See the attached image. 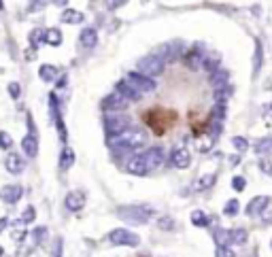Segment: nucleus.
I'll use <instances>...</instances> for the list:
<instances>
[{
	"instance_id": "6ab92c4d",
	"label": "nucleus",
	"mask_w": 272,
	"mask_h": 257,
	"mask_svg": "<svg viewBox=\"0 0 272 257\" xmlns=\"http://www.w3.org/2000/svg\"><path fill=\"white\" fill-rule=\"evenodd\" d=\"M223 213L228 217H236L238 213H241V204H238V200H228V202H225Z\"/></svg>"
},
{
	"instance_id": "0eeeda50",
	"label": "nucleus",
	"mask_w": 272,
	"mask_h": 257,
	"mask_svg": "<svg viewBox=\"0 0 272 257\" xmlns=\"http://www.w3.org/2000/svg\"><path fill=\"white\" fill-rule=\"evenodd\" d=\"M272 200H270V198L268 196H255L253 198V200H251L249 204H247V208H245V210H247V215L249 217H255V215H262V210L264 208H266L268 206V204H270Z\"/></svg>"
},
{
	"instance_id": "a211bd4d",
	"label": "nucleus",
	"mask_w": 272,
	"mask_h": 257,
	"mask_svg": "<svg viewBox=\"0 0 272 257\" xmlns=\"http://www.w3.org/2000/svg\"><path fill=\"white\" fill-rule=\"evenodd\" d=\"M249 240V234H247V230H243V228H238V230H232V242L234 245H245V242Z\"/></svg>"
},
{
	"instance_id": "2f4dec72",
	"label": "nucleus",
	"mask_w": 272,
	"mask_h": 257,
	"mask_svg": "<svg viewBox=\"0 0 272 257\" xmlns=\"http://www.w3.org/2000/svg\"><path fill=\"white\" fill-rule=\"evenodd\" d=\"M0 257H2V247H0Z\"/></svg>"
},
{
	"instance_id": "6e6552de",
	"label": "nucleus",
	"mask_w": 272,
	"mask_h": 257,
	"mask_svg": "<svg viewBox=\"0 0 272 257\" xmlns=\"http://www.w3.org/2000/svg\"><path fill=\"white\" fill-rule=\"evenodd\" d=\"M83 206H85V194H83V191H70L66 196V208L68 210L77 213V210H81Z\"/></svg>"
},
{
	"instance_id": "bb28decb",
	"label": "nucleus",
	"mask_w": 272,
	"mask_h": 257,
	"mask_svg": "<svg viewBox=\"0 0 272 257\" xmlns=\"http://www.w3.org/2000/svg\"><path fill=\"white\" fill-rule=\"evenodd\" d=\"M262 217H264V221H266V223H272V208H270V204L262 210Z\"/></svg>"
},
{
	"instance_id": "9d476101",
	"label": "nucleus",
	"mask_w": 272,
	"mask_h": 257,
	"mask_svg": "<svg viewBox=\"0 0 272 257\" xmlns=\"http://www.w3.org/2000/svg\"><path fill=\"white\" fill-rule=\"evenodd\" d=\"M170 162H172V166H174V168H179V170H185L187 166L191 164V155H190V153H187L185 149H177V151L172 153Z\"/></svg>"
},
{
	"instance_id": "cd10ccee",
	"label": "nucleus",
	"mask_w": 272,
	"mask_h": 257,
	"mask_svg": "<svg viewBox=\"0 0 272 257\" xmlns=\"http://www.w3.org/2000/svg\"><path fill=\"white\" fill-rule=\"evenodd\" d=\"M64 19H66V22H79L81 15H79V13H66V15H64Z\"/></svg>"
},
{
	"instance_id": "2eb2a0df",
	"label": "nucleus",
	"mask_w": 272,
	"mask_h": 257,
	"mask_svg": "<svg viewBox=\"0 0 272 257\" xmlns=\"http://www.w3.org/2000/svg\"><path fill=\"white\" fill-rule=\"evenodd\" d=\"M215 242H217V247L219 245H230L232 242V230H217L215 232Z\"/></svg>"
},
{
	"instance_id": "423d86ee",
	"label": "nucleus",
	"mask_w": 272,
	"mask_h": 257,
	"mask_svg": "<svg viewBox=\"0 0 272 257\" xmlns=\"http://www.w3.org/2000/svg\"><path fill=\"white\" fill-rule=\"evenodd\" d=\"M126 128H128V117H124V115H111V117H107L109 134H121Z\"/></svg>"
},
{
	"instance_id": "f257e3e1",
	"label": "nucleus",
	"mask_w": 272,
	"mask_h": 257,
	"mask_svg": "<svg viewBox=\"0 0 272 257\" xmlns=\"http://www.w3.org/2000/svg\"><path fill=\"white\" fill-rule=\"evenodd\" d=\"M119 217L128 223H134V226H145V223L151 219L155 208L149 206V204H132V206H124L117 210Z\"/></svg>"
},
{
	"instance_id": "ddd939ff",
	"label": "nucleus",
	"mask_w": 272,
	"mask_h": 257,
	"mask_svg": "<svg viewBox=\"0 0 272 257\" xmlns=\"http://www.w3.org/2000/svg\"><path fill=\"white\" fill-rule=\"evenodd\" d=\"M22 149L26 151V155H28V157H34L36 151H38L36 138H34V136H26V138L22 140Z\"/></svg>"
},
{
	"instance_id": "1a4fd4ad",
	"label": "nucleus",
	"mask_w": 272,
	"mask_h": 257,
	"mask_svg": "<svg viewBox=\"0 0 272 257\" xmlns=\"http://www.w3.org/2000/svg\"><path fill=\"white\" fill-rule=\"evenodd\" d=\"M22 198V187L19 185H6V187L0 189V200L6 204H13Z\"/></svg>"
},
{
	"instance_id": "5701e85b",
	"label": "nucleus",
	"mask_w": 272,
	"mask_h": 257,
	"mask_svg": "<svg viewBox=\"0 0 272 257\" xmlns=\"http://www.w3.org/2000/svg\"><path fill=\"white\" fill-rule=\"evenodd\" d=\"M83 45H87V47H92V45L96 43V36H94V32L92 30H87V32H83Z\"/></svg>"
},
{
	"instance_id": "7c9ffc66",
	"label": "nucleus",
	"mask_w": 272,
	"mask_h": 257,
	"mask_svg": "<svg viewBox=\"0 0 272 257\" xmlns=\"http://www.w3.org/2000/svg\"><path fill=\"white\" fill-rule=\"evenodd\" d=\"M6 226H9V219H4V217H2V219H0V232H2Z\"/></svg>"
},
{
	"instance_id": "473e14b6",
	"label": "nucleus",
	"mask_w": 272,
	"mask_h": 257,
	"mask_svg": "<svg viewBox=\"0 0 272 257\" xmlns=\"http://www.w3.org/2000/svg\"><path fill=\"white\" fill-rule=\"evenodd\" d=\"M270 249H272V240H270Z\"/></svg>"
},
{
	"instance_id": "dca6fc26",
	"label": "nucleus",
	"mask_w": 272,
	"mask_h": 257,
	"mask_svg": "<svg viewBox=\"0 0 272 257\" xmlns=\"http://www.w3.org/2000/svg\"><path fill=\"white\" fill-rule=\"evenodd\" d=\"M155 223H158V228H160V230H164V232H170V230L177 228V223H174V219H172V217H168V215H162Z\"/></svg>"
},
{
	"instance_id": "c85d7f7f",
	"label": "nucleus",
	"mask_w": 272,
	"mask_h": 257,
	"mask_svg": "<svg viewBox=\"0 0 272 257\" xmlns=\"http://www.w3.org/2000/svg\"><path fill=\"white\" fill-rule=\"evenodd\" d=\"M234 145H236L238 151H245V149H247V143H245L243 138H234Z\"/></svg>"
},
{
	"instance_id": "f3484780",
	"label": "nucleus",
	"mask_w": 272,
	"mask_h": 257,
	"mask_svg": "<svg viewBox=\"0 0 272 257\" xmlns=\"http://www.w3.org/2000/svg\"><path fill=\"white\" fill-rule=\"evenodd\" d=\"M215 175H204L202 179H198V183H196V191H204V189H209L213 187V183H215Z\"/></svg>"
},
{
	"instance_id": "4468645a",
	"label": "nucleus",
	"mask_w": 272,
	"mask_h": 257,
	"mask_svg": "<svg viewBox=\"0 0 272 257\" xmlns=\"http://www.w3.org/2000/svg\"><path fill=\"white\" fill-rule=\"evenodd\" d=\"M73 164H75V153H73V149H64L62 151V157H60V168L62 170H68Z\"/></svg>"
},
{
	"instance_id": "c756f323",
	"label": "nucleus",
	"mask_w": 272,
	"mask_h": 257,
	"mask_svg": "<svg viewBox=\"0 0 272 257\" xmlns=\"http://www.w3.org/2000/svg\"><path fill=\"white\" fill-rule=\"evenodd\" d=\"M11 94H13V96H15V98H17V96H19V87L15 85V83H11Z\"/></svg>"
},
{
	"instance_id": "b1692460",
	"label": "nucleus",
	"mask_w": 272,
	"mask_h": 257,
	"mask_svg": "<svg viewBox=\"0 0 272 257\" xmlns=\"http://www.w3.org/2000/svg\"><path fill=\"white\" fill-rule=\"evenodd\" d=\"M54 75H55V70L54 68H51V66H43L41 68V77H43V79H54Z\"/></svg>"
},
{
	"instance_id": "4be33fe9",
	"label": "nucleus",
	"mask_w": 272,
	"mask_h": 257,
	"mask_svg": "<svg viewBox=\"0 0 272 257\" xmlns=\"http://www.w3.org/2000/svg\"><path fill=\"white\" fill-rule=\"evenodd\" d=\"M34 217H36L34 208H32V206H28V208L24 210V215H22V221H24V223H32V221H34Z\"/></svg>"
},
{
	"instance_id": "aec40b11",
	"label": "nucleus",
	"mask_w": 272,
	"mask_h": 257,
	"mask_svg": "<svg viewBox=\"0 0 272 257\" xmlns=\"http://www.w3.org/2000/svg\"><path fill=\"white\" fill-rule=\"evenodd\" d=\"M215 257H236V253H234V249H232L230 245H219Z\"/></svg>"
},
{
	"instance_id": "72a5a7b5",
	"label": "nucleus",
	"mask_w": 272,
	"mask_h": 257,
	"mask_svg": "<svg viewBox=\"0 0 272 257\" xmlns=\"http://www.w3.org/2000/svg\"><path fill=\"white\" fill-rule=\"evenodd\" d=\"M255 257H257V255H255Z\"/></svg>"
},
{
	"instance_id": "39448f33",
	"label": "nucleus",
	"mask_w": 272,
	"mask_h": 257,
	"mask_svg": "<svg viewBox=\"0 0 272 257\" xmlns=\"http://www.w3.org/2000/svg\"><path fill=\"white\" fill-rule=\"evenodd\" d=\"M145 162L149 166V170L162 168V164H164V149H162V147H153L151 151L145 153Z\"/></svg>"
},
{
	"instance_id": "f03ea898",
	"label": "nucleus",
	"mask_w": 272,
	"mask_h": 257,
	"mask_svg": "<svg viewBox=\"0 0 272 257\" xmlns=\"http://www.w3.org/2000/svg\"><path fill=\"white\" fill-rule=\"evenodd\" d=\"M119 143L130 147V149H142V147L149 143V134L142 130V128H126V130L121 132Z\"/></svg>"
},
{
	"instance_id": "9b49d317",
	"label": "nucleus",
	"mask_w": 272,
	"mask_h": 257,
	"mask_svg": "<svg viewBox=\"0 0 272 257\" xmlns=\"http://www.w3.org/2000/svg\"><path fill=\"white\" fill-rule=\"evenodd\" d=\"M6 170L13 172V175H19L24 170V159L17 155V153H9L6 155Z\"/></svg>"
},
{
	"instance_id": "7ed1b4c3",
	"label": "nucleus",
	"mask_w": 272,
	"mask_h": 257,
	"mask_svg": "<svg viewBox=\"0 0 272 257\" xmlns=\"http://www.w3.org/2000/svg\"><path fill=\"white\" fill-rule=\"evenodd\" d=\"M109 242H113V245H117V247H138L140 238L134 232H130V230L117 228L109 234Z\"/></svg>"
},
{
	"instance_id": "a878e982",
	"label": "nucleus",
	"mask_w": 272,
	"mask_h": 257,
	"mask_svg": "<svg viewBox=\"0 0 272 257\" xmlns=\"http://www.w3.org/2000/svg\"><path fill=\"white\" fill-rule=\"evenodd\" d=\"M47 41H49L51 45H57V43H60V34H57L55 30H51L49 34H47Z\"/></svg>"
},
{
	"instance_id": "412c9836",
	"label": "nucleus",
	"mask_w": 272,
	"mask_h": 257,
	"mask_svg": "<svg viewBox=\"0 0 272 257\" xmlns=\"http://www.w3.org/2000/svg\"><path fill=\"white\" fill-rule=\"evenodd\" d=\"M245 187H247V181H245L243 177H234V179H232V189H234V191L241 194V191H245Z\"/></svg>"
},
{
	"instance_id": "20e7f679",
	"label": "nucleus",
	"mask_w": 272,
	"mask_h": 257,
	"mask_svg": "<svg viewBox=\"0 0 272 257\" xmlns=\"http://www.w3.org/2000/svg\"><path fill=\"white\" fill-rule=\"evenodd\" d=\"M126 170L130 172V175H136V177H145V175H149V166H147V162H145V155H136V157H132L130 162H128Z\"/></svg>"
},
{
	"instance_id": "f8f14e48",
	"label": "nucleus",
	"mask_w": 272,
	"mask_h": 257,
	"mask_svg": "<svg viewBox=\"0 0 272 257\" xmlns=\"http://www.w3.org/2000/svg\"><path fill=\"white\" fill-rule=\"evenodd\" d=\"M190 219H191V223L196 228H209L211 226V219H209V215H206L204 210H193Z\"/></svg>"
},
{
	"instance_id": "393cba45",
	"label": "nucleus",
	"mask_w": 272,
	"mask_h": 257,
	"mask_svg": "<svg viewBox=\"0 0 272 257\" xmlns=\"http://www.w3.org/2000/svg\"><path fill=\"white\" fill-rule=\"evenodd\" d=\"M0 147H2V149H9L11 147V136L6 132H0Z\"/></svg>"
}]
</instances>
